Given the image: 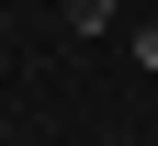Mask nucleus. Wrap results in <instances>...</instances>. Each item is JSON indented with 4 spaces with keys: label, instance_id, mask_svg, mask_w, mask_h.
I'll list each match as a JSON object with an SVG mask.
<instances>
[{
    "label": "nucleus",
    "instance_id": "obj_2",
    "mask_svg": "<svg viewBox=\"0 0 158 146\" xmlns=\"http://www.w3.org/2000/svg\"><path fill=\"white\" fill-rule=\"evenodd\" d=\"M135 56H147V68H158V23H147V34H135Z\"/></svg>",
    "mask_w": 158,
    "mask_h": 146
},
{
    "label": "nucleus",
    "instance_id": "obj_1",
    "mask_svg": "<svg viewBox=\"0 0 158 146\" xmlns=\"http://www.w3.org/2000/svg\"><path fill=\"white\" fill-rule=\"evenodd\" d=\"M68 23H79V34H102V23H113V0H68Z\"/></svg>",
    "mask_w": 158,
    "mask_h": 146
}]
</instances>
